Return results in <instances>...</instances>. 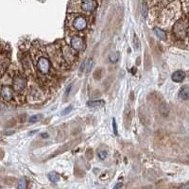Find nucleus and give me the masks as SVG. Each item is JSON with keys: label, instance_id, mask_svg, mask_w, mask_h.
<instances>
[{"label": "nucleus", "instance_id": "obj_1", "mask_svg": "<svg viewBox=\"0 0 189 189\" xmlns=\"http://www.w3.org/2000/svg\"><path fill=\"white\" fill-rule=\"evenodd\" d=\"M174 34L180 39H183L186 35V27L183 21H179L175 24L173 27Z\"/></svg>", "mask_w": 189, "mask_h": 189}, {"label": "nucleus", "instance_id": "obj_2", "mask_svg": "<svg viewBox=\"0 0 189 189\" xmlns=\"http://www.w3.org/2000/svg\"><path fill=\"white\" fill-rule=\"evenodd\" d=\"M37 66H38L39 71L41 72L42 74H47L48 72H49L50 63L46 58H44V57L40 58L38 61V63H37Z\"/></svg>", "mask_w": 189, "mask_h": 189}, {"label": "nucleus", "instance_id": "obj_3", "mask_svg": "<svg viewBox=\"0 0 189 189\" xmlns=\"http://www.w3.org/2000/svg\"><path fill=\"white\" fill-rule=\"evenodd\" d=\"M26 87V79L21 76H16L13 79V88L16 92H22Z\"/></svg>", "mask_w": 189, "mask_h": 189}, {"label": "nucleus", "instance_id": "obj_4", "mask_svg": "<svg viewBox=\"0 0 189 189\" xmlns=\"http://www.w3.org/2000/svg\"><path fill=\"white\" fill-rule=\"evenodd\" d=\"M82 8L83 11L91 13V11H93L96 8V2L95 0H83V2L82 4Z\"/></svg>", "mask_w": 189, "mask_h": 189}, {"label": "nucleus", "instance_id": "obj_5", "mask_svg": "<svg viewBox=\"0 0 189 189\" xmlns=\"http://www.w3.org/2000/svg\"><path fill=\"white\" fill-rule=\"evenodd\" d=\"M71 46L73 49L79 51L80 49H82L83 44H82V40L79 36H74L73 38L71 39Z\"/></svg>", "mask_w": 189, "mask_h": 189}, {"label": "nucleus", "instance_id": "obj_6", "mask_svg": "<svg viewBox=\"0 0 189 189\" xmlns=\"http://www.w3.org/2000/svg\"><path fill=\"white\" fill-rule=\"evenodd\" d=\"M73 26L77 30H83L86 27V20L82 16H79L78 18L75 19Z\"/></svg>", "mask_w": 189, "mask_h": 189}, {"label": "nucleus", "instance_id": "obj_7", "mask_svg": "<svg viewBox=\"0 0 189 189\" xmlns=\"http://www.w3.org/2000/svg\"><path fill=\"white\" fill-rule=\"evenodd\" d=\"M184 78H185V74H184V72L182 70H178V71L174 72L171 77L172 80L175 82H182L184 79Z\"/></svg>", "mask_w": 189, "mask_h": 189}, {"label": "nucleus", "instance_id": "obj_8", "mask_svg": "<svg viewBox=\"0 0 189 189\" xmlns=\"http://www.w3.org/2000/svg\"><path fill=\"white\" fill-rule=\"evenodd\" d=\"M1 96L4 99L10 100L11 98H13V91H11V89L9 86H4L2 88V91H1Z\"/></svg>", "mask_w": 189, "mask_h": 189}, {"label": "nucleus", "instance_id": "obj_9", "mask_svg": "<svg viewBox=\"0 0 189 189\" xmlns=\"http://www.w3.org/2000/svg\"><path fill=\"white\" fill-rule=\"evenodd\" d=\"M154 33L156 34V36H157L160 40H163V41H164V40L167 39L166 32H164V30H162L161 29H159V27H154Z\"/></svg>", "mask_w": 189, "mask_h": 189}, {"label": "nucleus", "instance_id": "obj_10", "mask_svg": "<svg viewBox=\"0 0 189 189\" xmlns=\"http://www.w3.org/2000/svg\"><path fill=\"white\" fill-rule=\"evenodd\" d=\"M179 98L182 99H189V87H183L180 91Z\"/></svg>", "mask_w": 189, "mask_h": 189}, {"label": "nucleus", "instance_id": "obj_11", "mask_svg": "<svg viewBox=\"0 0 189 189\" xmlns=\"http://www.w3.org/2000/svg\"><path fill=\"white\" fill-rule=\"evenodd\" d=\"M87 105L90 108H98V107H101L102 105H104V102L100 101V100H94V101H89L87 103Z\"/></svg>", "mask_w": 189, "mask_h": 189}, {"label": "nucleus", "instance_id": "obj_12", "mask_svg": "<svg viewBox=\"0 0 189 189\" xmlns=\"http://www.w3.org/2000/svg\"><path fill=\"white\" fill-rule=\"evenodd\" d=\"M48 179L50 180V182L52 183H57L60 181V176L55 173V172H50L49 174H48Z\"/></svg>", "mask_w": 189, "mask_h": 189}, {"label": "nucleus", "instance_id": "obj_13", "mask_svg": "<svg viewBox=\"0 0 189 189\" xmlns=\"http://www.w3.org/2000/svg\"><path fill=\"white\" fill-rule=\"evenodd\" d=\"M119 57H120L119 53H117V52H112V53L110 54L109 59H110V61L112 63H116V62H118Z\"/></svg>", "mask_w": 189, "mask_h": 189}, {"label": "nucleus", "instance_id": "obj_14", "mask_svg": "<svg viewBox=\"0 0 189 189\" xmlns=\"http://www.w3.org/2000/svg\"><path fill=\"white\" fill-rule=\"evenodd\" d=\"M42 118V115H32L31 117L30 118V123H35V122H37L39 121L40 119Z\"/></svg>", "mask_w": 189, "mask_h": 189}, {"label": "nucleus", "instance_id": "obj_15", "mask_svg": "<svg viewBox=\"0 0 189 189\" xmlns=\"http://www.w3.org/2000/svg\"><path fill=\"white\" fill-rule=\"evenodd\" d=\"M98 157L101 159V160H104L106 158V156H107V151H105V150H99L98 151Z\"/></svg>", "mask_w": 189, "mask_h": 189}, {"label": "nucleus", "instance_id": "obj_16", "mask_svg": "<svg viewBox=\"0 0 189 189\" xmlns=\"http://www.w3.org/2000/svg\"><path fill=\"white\" fill-rule=\"evenodd\" d=\"M25 187H26V181H25V179L20 180V182L18 183V188L23 189V188H25Z\"/></svg>", "mask_w": 189, "mask_h": 189}, {"label": "nucleus", "instance_id": "obj_17", "mask_svg": "<svg viewBox=\"0 0 189 189\" xmlns=\"http://www.w3.org/2000/svg\"><path fill=\"white\" fill-rule=\"evenodd\" d=\"M112 128H114V132L115 135L118 134V131H117V125H116V122H115V119L114 118L112 119Z\"/></svg>", "mask_w": 189, "mask_h": 189}, {"label": "nucleus", "instance_id": "obj_18", "mask_svg": "<svg viewBox=\"0 0 189 189\" xmlns=\"http://www.w3.org/2000/svg\"><path fill=\"white\" fill-rule=\"evenodd\" d=\"M71 110H72V106H69V107H67L66 109H64V110L63 111L62 114H63V115H67V114H68V112H71Z\"/></svg>", "mask_w": 189, "mask_h": 189}, {"label": "nucleus", "instance_id": "obj_19", "mask_svg": "<svg viewBox=\"0 0 189 189\" xmlns=\"http://www.w3.org/2000/svg\"><path fill=\"white\" fill-rule=\"evenodd\" d=\"M134 44H135V48H136V49L139 48V45H137V37H136V36H134Z\"/></svg>", "mask_w": 189, "mask_h": 189}, {"label": "nucleus", "instance_id": "obj_20", "mask_svg": "<svg viewBox=\"0 0 189 189\" xmlns=\"http://www.w3.org/2000/svg\"><path fill=\"white\" fill-rule=\"evenodd\" d=\"M183 188H189V184H184V185H182Z\"/></svg>", "mask_w": 189, "mask_h": 189}, {"label": "nucleus", "instance_id": "obj_21", "mask_svg": "<svg viewBox=\"0 0 189 189\" xmlns=\"http://www.w3.org/2000/svg\"><path fill=\"white\" fill-rule=\"evenodd\" d=\"M122 184L121 183H118V184H116V185L115 186V188H118V187H121Z\"/></svg>", "mask_w": 189, "mask_h": 189}, {"label": "nucleus", "instance_id": "obj_22", "mask_svg": "<svg viewBox=\"0 0 189 189\" xmlns=\"http://www.w3.org/2000/svg\"><path fill=\"white\" fill-rule=\"evenodd\" d=\"M47 136H48V135H47V134H46V133H44V134H43V137H45V138H46Z\"/></svg>", "mask_w": 189, "mask_h": 189}]
</instances>
